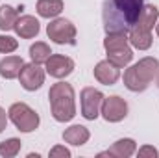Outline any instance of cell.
Returning <instances> with one entry per match:
<instances>
[{
  "mask_svg": "<svg viewBox=\"0 0 159 158\" xmlns=\"http://www.w3.org/2000/svg\"><path fill=\"white\" fill-rule=\"evenodd\" d=\"M48 101L52 108V116L59 123H67L76 116L74 104V89L67 82H57L48 91Z\"/></svg>",
  "mask_w": 159,
  "mask_h": 158,
  "instance_id": "obj_2",
  "label": "cell"
},
{
  "mask_svg": "<svg viewBox=\"0 0 159 158\" xmlns=\"http://www.w3.org/2000/svg\"><path fill=\"white\" fill-rule=\"evenodd\" d=\"M91 138V132L83 126V125H72L69 126L65 132H63V140L74 147H80V145H85Z\"/></svg>",
  "mask_w": 159,
  "mask_h": 158,
  "instance_id": "obj_15",
  "label": "cell"
},
{
  "mask_svg": "<svg viewBox=\"0 0 159 158\" xmlns=\"http://www.w3.org/2000/svg\"><path fill=\"white\" fill-rule=\"evenodd\" d=\"M6 125H7V116H6V110H4V108H0V134L4 132Z\"/></svg>",
  "mask_w": 159,
  "mask_h": 158,
  "instance_id": "obj_25",
  "label": "cell"
},
{
  "mask_svg": "<svg viewBox=\"0 0 159 158\" xmlns=\"http://www.w3.org/2000/svg\"><path fill=\"white\" fill-rule=\"evenodd\" d=\"M156 32H157V36H159V21L156 22Z\"/></svg>",
  "mask_w": 159,
  "mask_h": 158,
  "instance_id": "obj_26",
  "label": "cell"
},
{
  "mask_svg": "<svg viewBox=\"0 0 159 158\" xmlns=\"http://www.w3.org/2000/svg\"><path fill=\"white\" fill-rule=\"evenodd\" d=\"M19 80L26 91H35L44 84V71L39 67V63H24L19 73Z\"/></svg>",
  "mask_w": 159,
  "mask_h": 158,
  "instance_id": "obj_9",
  "label": "cell"
},
{
  "mask_svg": "<svg viewBox=\"0 0 159 158\" xmlns=\"http://www.w3.org/2000/svg\"><path fill=\"white\" fill-rule=\"evenodd\" d=\"M74 71V62L69 56L61 54H52L46 60V73L54 78H65Z\"/></svg>",
  "mask_w": 159,
  "mask_h": 158,
  "instance_id": "obj_10",
  "label": "cell"
},
{
  "mask_svg": "<svg viewBox=\"0 0 159 158\" xmlns=\"http://www.w3.org/2000/svg\"><path fill=\"white\" fill-rule=\"evenodd\" d=\"M100 114L109 123H119L128 116V102L119 95H113V97H107V99L104 97Z\"/></svg>",
  "mask_w": 159,
  "mask_h": 158,
  "instance_id": "obj_8",
  "label": "cell"
},
{
  "mask_svg": "<svg viewBox=\"0 0 159 158\" xmlns=\"http://www.w3.org/2000/svg\"><path fill=\"white\" fill-rule=\"evenodd\" d=\"M7 116L11 123L20 130V132H34L39 126V116L35 110H32L26 102H15L9 106Z\"/></svg>",
  "mask_w": 159,
  "mask_h": 158,
  "instance_id": "obj_5",
  "label": "cell"
},
{
  "mask_svg": "<svg viewBox=\"0 0 159 158\" xmlns=\"http://www.w3.org/2000/svg\"><path fill=\"white\" fill-rule=\"evenodd\" d=\"M128 41L131 43V47H135V48H139V50H148V48L152 47V32L141 30V28L133 26V28L129 30Z\"/></svg>",
  "mask_w": 159,
  "mask_h": 158,
  "instance_id": "obj_17",
  "label": "cell"
},
{
  "mask_svg": "<svg viewBox=\"0 0 159 158\" xmlns=\"http://www.w3.org/2000/svg\"><path fill=\"white\" fill-rule=\"evenodd\" d=\"M13 30H15L17 36H20L22 39H32V37H35V36L39 34L41 26H39V21H37L35 17H32V15H22V17L17 19Z\"/></svg>",
  "mask_w": 159,
  "mask_h": 158,
  "instance_id": "obj_12",
  "label": "cell"
},
{
  "mask_svg": "<svg viewBox=\"0 0 159 158\" xmlns=\"http://www.w3.org/2000/svg\"><path fill=\"white\" fill-rule=\"evenodd\" d=\"M19 151H20V140H17V138H9V140L0 143V156L4 158L17 156Z\"/></svg>",
  "mask_w": 159,
  "mask_h": 158,
  "instance_id": "obj_21",
  "label": "cell"
},
{
  "mask_svg": "<svg viewBox=\"0 0 159 158\" xmlns=\"http://www.w3.org/2000/svg\"><path fill=\"white\" fill-rule=\"evenodd\" d=\"M80 99H81V116L89 121H94L100 116V108L104 102L102 91L94 87H83L80 93Z\"/></svg>",
  "mask_w": 159,
  "mask_h": 158,
  "instance_id": "obj_7",
  "label": "cell"
},
{
  "mask_svg": "<svg viewBox=\"0 0 159 158\" xmlns=\"http://www.w3.org/2000/svg\"><path fill=\"white\" fill-rule=\"evenodd\" d=\"M46 34L57 45H76V26L67 19H54L46 26Z\"/></svg>",
  "mask_w": 159,
  "mask_h": 158,
  "instance_id": "obj_6",
  "label": "cell"
},
{
  "mask_svg": "<svg viewBox=\"0 0 159 158\" xmlns=\"http://www.w3.org/2000/svg\"><path fill=\"white\" fill-rule=\"evenodd\" d=\"M52 56V50H50V47L46 45V43H43V41H37V43H34L32 47H30V58H32V62L34 63H46V60Z\"/></svg>",
  "mask_w": 159,
  "mask_h": 158,
  "instance_id": "obj_20",
  "label": "cell"
},
{
  "mask_svg": "<svg viewBox=\"0 0 159 158\" xmlns=\"http://www.w3.org/2000/svg\"><path fill=\"white\" fill-rule=\"evenodd\" d=\"M157 87H159V71H157Z\"/></svg>",
  "mask_w": 159,
  "mask_h": 158,
  "instance_id": "obj_27",
  "label": "cell"
},
{
  "mask_svg": "<svg viewBox=\"0 0 159 158\" xmlns=\"http://www.w3.org/2000/svg\"><path fill=\"white\" fill-rule=\"evenodd\" d=\"M17 47H19V43H17L15 37H11V36H0V52L2 54H9V52L17 50Z\"/></svg>",
  "mask_w": 159,
  "mask_h": 158,
  "instance_id": "obj_22",
  "label": "cell"
},
{
  "mask_svg": "<svg viewBox=\"0 0 159 158\" xmlns=\"http://www.w3.org/2000/svg\"><path fill=\"white\" fill-rule=\"evenodd\" d=\"M24 62L20 56H6L0 62V77L6 80H13L19 77L20 69H22Z\"/></svg>",
  "mask_w": 159,
  "mask_h": 158,
  "instance_id": "obj_14",
  "label": "cell"
},
{
  "mask_svg": "<svg viewBox=\"0 0 159 158\" xmlns=\"http://www.w3.org/2000/svg\"><path fill=\"white\" fill-rule=\"evenodd\" d=\"M159 19V9L156 6H146L144 4V9H143V13H141V17H139V21H137V28H141V30H148V32H152L154 30V24L157 22Z\"/></svg>",
  "mask_w": 159,
  "mask_h": 158,
  "instance_id": "obj_18",
  "label": "cell"
},
{
  "mask_svg": "<svg viewBox=\"0 0 159 158\" xmlns=\"http://www.w3.org/2000/svg\"><path fill=\"white\" fill-rule=\"evenodd\" d=\"M137 155L141 158H157L159 153L156 147H152V145H144V147H141L139 151H137Z\"/></svg>",
  "mask_w": 159,
  "mask_h": 158,
  "instance_id": "obj_23",
  "label": "cell"
},
{
  "mask_svg": "<svg viewBox=\"0 0 159 158\" xmlns=\"http://www.w3.org/2000/svg\"><path fill=\"white\" fill-rule=\"evenodd\" d=\"M94 78L104 86H113L120 78V69L117 65H113L109 60L98 62L96 67H94Z\"/></svg>",
  "mask_w": 159,
  "mask_h": 158,
  "instance_id": "obj_11",
  "label": "cell"
},
{
  "mask_svg": "<svg viewBox=\"0 0 159 158\" xmlns=\"http://www.w3.org/2000/svg\"><path fill=\"white\" fill-rule=\"evenodd\" d=\"M144 0H104L102 21L106 34H128L139 21Z\"/></svg>",
  "mask_w": 159,
  "mask_h": 158,
  "instance_id": "obj_1",
  "label": "cell"
},
{
  "mask_svg": "<svg viewBox=\"0 0 159 158\" xmlns=\"http://www.w3.org/2000/svg\"><path fill=\"white\" fill-rule=\"evenodd\" d=\"M20 11H22V6L20 7H11L7 4L0 6V30H4V32L13 30L17 19L20 17Z\"/></svg>",
  "mask_w": 159,
  "mask_h": 158,
  "instance_id": "obj_16",
  "label": "cell"
},
{
  "mask_svg": "<svg viewBox=\"0 0 159 158\" xmlns=\"http://www.w3.org/2000/svg\"><path fill=\"white\" fill-rule=\"evenodd\" d=\"M157 71H159L157 58H150V56L143 58L135 65L126 69V73H124V86L129 91H133V93H141V91H144L152 84V80L157 75Z\"/></svg>",
  "mask_w": 159,
  "mask_h": 158,
  "instance_id": "obj_3",
  "label": "cell"
},
{
  "mask_svg": "<svg viewBox=\"0 0 159 158\" xmlns=\"http://www.w3.org/2000/svg\"><path fill=\"white\" fill-rule=\"evenodd\" d=\"M63 11V0H37V13L44 19H54Z\"/></svg>",
  "mask_w": 159,
  "mask_h": 158,
  "instance_id": "obj_19",
  "label": "cell"
},
{
  "mask_svg": "<svg viewBox=\"0 0 159 158\" xmlns=\"http://www.w3.org/2000/svg\"><path fill=\"white\" fill-rule=\"evenodd\" d=\"M128 36L126 34H107L104 39V48L107 52V60L117 65L119 69L126 67L133 60V50L128 45Z\"/></svg>",
  "mask_w": 159,
  "mask_h": 158,
  "instance_id": "obj_4",
  "label": "cell"
},
{
  "mask_svg": "<svg viewBox=\"0 0 159 158\" xmlns=\"http://www.w3.org/2000/svg\"><path fill=\"white\" fill-rule=\"evenodd\" d=\"M135 149H137V145H135V141L131 140V138H122L119 141H115L113 143V147H109L107 151H104V153H100L98 156H115V158H128L131 156L133 153H135Z\"/></svg>",
  "mask_w": 159,
  "mask_h": 158,
  "instance_id": "obj_13",
  "label": "cell"
},
{
  "mask_svg": "<svg viewBox=\"0 0 159 158\" xmlns=\"http://www.w3.org/2000/svg\"><path fill=\"white\" fill-rule=\"evenodd\" d=\"M70 158V151L69 149H65V147H61V145H57V147H54L52 151H50V158Z\"/></svg>",
  "mask_w": 159,
  "mask_h": 158,
  "instance_id": "obj_24",
  "label": "cell"
}]
</instances>
